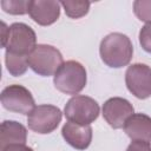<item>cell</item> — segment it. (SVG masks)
I'll return each mask as SVG.
<instances>
[{"mask_svg":"<svg viewBox=\"0 0 151 151\" xmlns=\"http://www.w3.org/2000/svg\"><path fill=\"white\" fill-rule=\"evenodd\" d=\"M99 53L101 60L110 67L119 68L126 66L133 54L130 38L123 33H110L100 42Z\"/></svg>","mask_w":151,"mask_h":151,"instance_id":"6da1fadb","label":"cell"},{"mask_svg":"<svg viewBox=\"0 0 151 151\" xmlns=\"http://www.w3.org/2000/svg\"><path fill=\"white\" fill-rule=\"evenodd\" d=\"M54 86L65 94H78L86 85V70L76 61H65L54 74Z\"/></svg>","mask_w":151,"mask_h":151,"instance_id":"7a4b0ae2","label":"cell"},{"mask_svg":"<svg viewBox=\"0 0 151 151\" xmlns=\"http://www.w3.org/2000/svg\"><path fill=\"white\" fill-rule=\"evenodd\" d=\"M28 66L42 77H50L57 73L64 64L63 55L55 47L51 45H37L28 54Z\"/></svg>","mask_w":151,"mask_h":151,"instance_id":"3957f363","label":"cell"},{"mask_svg":"<svg viewBox=\"0 0 151 151\" xmlns=\"http://www.w3.org/2000/svg\"><path fill=\"white\" fill-rule=\"evenodd\" d=\"M64 113L68 122L79 125H90L99 116V105L91 97L74 96L65 105Z\"/></svg>","mask_w":151,"mask_h":151,"instance_id":"277c9868","label":"cell"},{"mask_svg":"<svg viewBox=\"0 0 151 151\" xmlns=\"http://www.w3.org/2000/svg\"><path fill=\"white\" fill-rule=\"evenodd\" d=\"M37 42L35 32L24 22H14L9 26L6 41V52L28 57Z\"/></svg>","mask_w":151,"mask_h":151,"instance_id":"5b68a950","label":"cell"},{"mask_svg":"<svg viewBox=\"0 0 151 151\" xmlns=\"http://www.w3.org/2000/svg\"><path fill=\"white\" fill-rule=\"evenodd\" d=\"M63 113L60 109L53 105H38L29 113L27 118L28 127L40 134L51 133L61 122Z\"/></svg>","mask_w":151,"mask_h":151,"instance_id":"8992f818","label":"cell"},{"mask_svg":"<svg viewBox=\"0 0 151 151\" xmlns=\"http://www.w3.org/2000/svg\"><path fill=\"white\" fill-rule=\"evenodd\" d=\"M1 104L6 110L21 114H28L35 107L32 93L18 84L9 85L2 90Z\"/></svg>","mask_w":151,"mask_h":151,"instance_id":"52a82bcc","label":"cell"},{"mask_svg":"<svg viewBox=\"0 0 151 151\" xmlns=\"http://www.w3.org/2000/svg\"><path fill=\"white\" fill-rule=\"evenodd\" d=\"M127 90L138 99L151 97V67L145 64H133L125 73Z\"/></svg>","mask_w":151,"mask_h":151,"instance_id":"ba28073f","label":"cell"},{"mask_svg":"<svg viewBox=\"0 0 151 151\" xmlns=\"http://www.w3.org/2000/svg\"><path fill=\"white\" fill-rule=\"evenodd\" d=\"M133 114L132 104L119 97L110 98L104 103L103 116L107 124L113 129H122L125 125V122Z\"/></svg>","mask_w":151,"mask_h":151,"instance_id":"9c48e42d","label":"cell"},{"mask_svg":"<svg viewBox=\"0 0 151 151\" xmlns=\"http://www.w3.org/2000/svg\"><path fill=\"white\" fill-rule=\"evenodd\" d=\"M29 17L41 26L55 22L60 15V2L58 1H29Z\"/></svg>","mask_w":151,"mask_h":151,"instance_id":"30bf717a","label":"cell"},{"mask_svg":"<svg viewBox=\"0 0 151 151\" xmlns=\"http://www.w3.org/2000/svg\"><path fill=\"white\" fill-rule=\"evenodd\" d=\"M61 134L67 144L77 150H85L92 140V127L90 125H79L72 122L65 123Z\"/></svg>","mask_w":151,"mask_h":151,"instance_id":"8fae6325","label":"cell"},{"mask_svg":"<svg viewBox=\"0 0 151 151\" xmlns=\"http://www.w3.org/2000/svg\"><path fill=\"white\" fill-rule=\"evenodd\" d=\"M124 131L132 140L151 142V117L144 113L132 114L125 122Z\"/></svg>","mask_w":151,"mask_h":151,"instance_id":"7c38bea8","label":"cell"},{"mask_svg":"<svg viewBox=\"0 0 151 151\" xmlns=\"http://www.w3.org/2000/svg\"><path fill=\"white\" fill-rule=\"evenodd\" d=\"M27 131L24 125L14 120H5L0 127V150L8 145L26 144Z\"/></svg>","mask_w":151,"mask_h":151,"instance_id":"4fadbf2b","label":"cell"},{"mask_svg":"<svg viewBox=\"0 0 151 151\" xmlns=\"http://www.w3.org/2000/svg\"><path fill=\"white\" fill-rule=\"evenodd\" d=\"M27 58L28 57L18 55V54H14V53H11V52H6L5 61H6L7 71L14 77L22 76L26 72L27 67H28Z\"/></svg>","mask_w":151,"mask_h":151,"instance_id":"5bb4252c","label":"cell"},{"mask_svg":"<svg viewBox=\"0 0 151 151\" xmlns=\"http://www.w3.org/2000/svg\"><path fill=\"white\" fill-rule=\"evenodd\" d=\"M60 5L64 7L67 17L78 19L87 14L91 4L88 1H61Z\"/></svg>","mask_w":151,"mask_h":151,"instance_id":"9a60e30c","label":"cell"},{"mask_svg":"<svg viewBox=\"0 0 151 151\" xmlns=\"http://www.w3.org/2000/svg\"><path fill=\"white\" fill-rule=\"evenodd\" d=\"M1 7L6 13L13 14V15H22L28 13L29 1L24 0H2Z\"/></svg>","mask_w":151,"mask_h":151,"instance_id":"2e32d148","label":"cell"},{"mask_svg":"<svg viewBox=\"0 0 151 151\" xmlns=\"http://www.w3.org/2000/svg\"><path fill=\"white\" fill-rule=\"evenodd\" d=\"M133 12L136 17L147 22H151V0H137L133 2Z\"/></svg>","mask_w":151,"mask_h":151,"instance_id":"e0dca14e","label":"cell"},{"mask_svg":"<svg viewBox=\"0 0 151 151\" xmlns=\"http://www.w3.org/2000/svg\"><path fill=\"white\" fill-rule=\"evenodd\" d=\"M139 42L144 51L151 53V22L144 25L139 32Z\"/></svg>","mask_w":151,"mask_h":151,"instance_id":"ac0fdd59","label":"cell"},{"mask_svg":"<svg viewBox=\"0 0 151 151\" xmlns=\"http://www.w3.org/2000/svg\"><path fill=\"white\" fill-rule=\"evenodd\" d=\"M126 151H151L150 142L133 140L126 149Z\"/></svg>","mask_w":151,"mask_h":151,"instance_id":"d6986e66","label":"cell"},{"mask_svg":"<svg viewBox=\"0 0 151 151\" xmlns=\"http://www.w3.org/2000/svg\"><path fill=\"white\" fill-rule=\"evenodd\" d=\"M1 151H33V149L22 145V144H15V145H8L6 147H4Z\"/></svg>","mask_w":151,"mask_h":151,"instance_id":"ffe728a7","label":"cell"},{"mask_svg":"<svg viewBox=\"0 0 151 151\" xmlns=\"http://www.w3.org/2000/svg\"><path fill=\"white\" fill-rule=\"evenodd\" d=\"M8 31H9V27H7L5 22H1V45H2V47L6 46V41H7V37H8Z\"/></svg>","mask_w":151,"mask_h":151,"instance_id":"44dd1931","label":"cell"}]
</instances>
